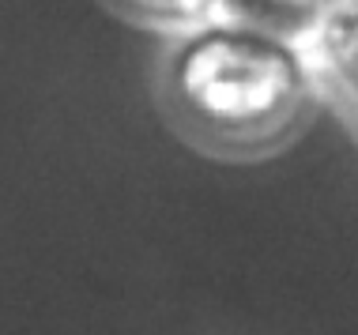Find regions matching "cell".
Wrapping results in <instances>:
<instances>
[{
  "mask_svg": "<svg viewBox=\"0 0 358 335\" xmlns=\"http://www.w3.org/2000/svg\"><path fill=\"white\" fill-rule=\"evenodd\" d=\"M159 106L181 140L219 162L272 158L321 113L287 31L253 8L166 45Z\"/></svg>",
  "mask_w": 358,
  "mask_h": 335,
  "instance_id": "obj_1",
  "label": "cell"
},
{
  "mask_svg": "<svg viewBox=\"0 0 358 335\" xmlns=\"http://www.w3.org/2000/svg\"><path fill=\"white\" fill-rule=\"evenodd\" d=\"M298 64L306 72L317 110H332L340 121L355 117V4H313L294 27H287Z\"/></svg>",
  "mask_w": 358,
  "mask_h": 335,
  "instance_id": "obj_2",
  "label": "cell"
},
{
  "mask_svg": "<svg viewBox=\"0 0 358 335\" xmlns=\"http://www.w3.org/2000/svg\"><path fill=\"white\" fill-rule=\"evenodd\" d=\"M110 8H113V15L129 19L140 31L166 38V45L208 31V27L230 23V19H238L245 12L241 4H219V0L215 4H110Z\"/></svg>",
  "mask_w": 358,
  "mask_h": 335,
  "instance_id": "obj_3",
  "label": "cell"
}]
</instances>
